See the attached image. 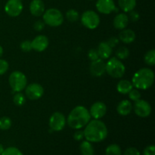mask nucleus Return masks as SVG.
<instances>
[{"instance_id":"obj_20","label":"nucleus","mask_w":155,"mask_h":155,"mask_svg":"<svg viewBox=\"0 0 155 155\" xmlns=\"http://www.w3.org/2000/svg\"><path fill=\"white\" fill-rule=\"evenodd\" d=\"M133 110V104L129 100H123L118 104L117 111L121 116H127Z\"/></svg>"},{"instance_id":"obj_24","label":"nucleus","mask_w":155,"mask_h":155,"mask_svg":"<svg viewBox=\"0 0 155 155\" xmlns=\"http://www.w3.org/2000/svg\"><path fill=\"white\" fill-rule=\"evenodd\" d=\"M120 147L117 144H111L107 147L105 150V155H121Z\"/></svg>"},{"instance_id":"obj_18","label":"nucleus","mask_w":155,"mask_h":155,"mask_svg":"<svg viewBox=\"0 0 155 155\" xmlns=\"http://www.w3.org/2000/svg\"><path fill=\"white\" fill-rule=\"evenodd\" d=\"M119 39L124 43H132L136 39V33L131 29H124L120 33Z\"/></svg>"},{"instance_id":"obj_39","label":"nucleus","mask_w":155,"mask_h":155,"mask_svg":"<svg viewBox=\"0 0 155 155\" xmlns=\"http://www.w3.org/2000/svg\"><path fill=\"white\" fill-rule=\"evenodd\" d=\"M107 43L110 45L111 48H114V47H116L117 45L119 43V39L115 36H113V37H110L108 40L107 41Z\"/></svg>"},{"instance_id":"obj_21","label":"nucleus","mask_w":155,"mask_h":155,"mask_svg":"<svg viewBox=\"0 0 155 155\" xmlns=\"http://www.w3.org/2000/svg\"><path fill=\"white\" fill-rule=\"evenodd\" d=\"M133 89V86L132 82L127 80H122L117 85V90L121 94H128L132 89Z\"/></svg>"},{"instance_id":"obj_27","label":"nucleus","mask_w":155,"mask_h":155,"mask_svg":"<svg viewBox=\"0 0 155 155\" xmlns=\"http://www.w3.org/2000/svg\"><path fill=\"white\" fill-rule=\"evenodd\" d=\"M80 15L75 9H69L66 13V18L70 22H75L78 21Z\"/></svg>"},{"instance_id":"obj_13","label":"nucleus","mask_w":155,"mask_h":155,"mask_svg":"<svg viewBox=\"0 0 155 155\" xmlns=\"http://www.w3.org/2000/svg\"><path fill=\"white\" fill-rule=\"evenodd\" d=\"M91 74L95 77H99L104 75L106 72V63L101 58H98L93 61L89 67Z\"/></svg>"},{"instance_id":"obj_41","label":"nucleus","mask_w":155,"mask_h":155,"mask_svg":"<svg viewBox=\"0 0 155 155\" xmlns=\"http://www.w3.org/2000/svg\"><path fill=\"white\" fill-rule=\"evenodd\" d=\"M3 151H4V148H3L2 145H1V144H0V155H2Z\"/></svg>"},{"instance_id":"obj_40","label":"nucleus","mask_w":155,"mask_h":155,"mask_svg":"<svg viewBox=\"0 0 155 155\" xmlns=\"http://www.w3.org/2000/svg\"><path fill=\"white\" fill-rule=\"evenodd\" d=\"M83 138H84V133L82 130H77V131L74 133V139L76 141H81L83 140Z\"/></svg>"},{"instance_id":"obj_30","label":"nucleus","mask_w":155,"mask_h":155,"mask_svg":"<svg viewBox=\"0 0 155 155\" xmlns=\"http://www.w3.org/2000/svg\"><path fill=\"white\" fill-rule=\"evenodd\" d=\"M2 155H24L18 148L15 147H8L4 149Z\"/></svg>"},{"instance_id":"obj_3","label":"nucleus","mask_w":155,"mask_h":155,"mask_svg":"<svg viewBox=\"0 0 155 155\" xmlns=\"http://www.w3.org/2000/svg\"><path fill=\"white\" fill-rule=\"evenodd\" d=\"M154 81V73L151 69L144 68L139 70L134 74L132 83L137 89L146 90L151 87Z\"/></svg>"},{"instance_id":"obj_16","label":"nucleus","mask_w":155,"mask_h":155,"mask_svg":"<svg viewBox=\"0 0 155 155\" xmlns=\"http://www.w3.org/2000/svg\"><path fill=\"white\" fill-rule=\"evenodd\" d=\"M30 12L35 17H40L45 12V4L42 0H32L30 4Z\"/></svg>"},{"instance_id":"obj_26","label":"nucleus","mask_w":155,"mask_h":155,"mask_svg":"<svg viewBox=\"0 0 155 155\" xmlns=\"http://www.w3.org/2000/svg\"><path fill=\"white\" fill-rule=\"evenodd\" d=\"M145 62L149 66H154L155 64V51L154 49L149 50L147 51L144 57Z\"/></svg>"},{"instance_id":"obj_31","label":"nucleus","mask_w":155,"mask_h":155,"mask_svg":"<svg viewBox=\"0 0 155 155\" xmlns=\"http://www.w3.org/2000/svg\"><path fill=\"white\" fill-rule=\"evenodd\" d=\"M129 98L130 99H131L132 101H136L137 100L140 99L141 98V93L139 92V91L137 89H132L130 92H129Z\"/></svg>"},{"instance_id":"obj_11","label":"nucleus","mask_w":155,"mask_h":155,"mask_svg":"<svg viewBox=\"0 0 155 155\" xmlns=\"http://www.w3.org/2000/svg\"><path fill=\"white\" fill-rule=\"evenodd\" d=\"M25 94L29 99L37 100L43 95L44 89L39 83H30L26 86Z\"/></svg>"},{"instance_id":"obj_25","label":"nucleus","mask_w":155,"mask_h":155,"mask_svg":"<svg viewBox=\"0 0 155 155\" xmlns=\"http://www.w3.org/2000/svg\"><path fill=\"white\" fill-rule=\"evenodd\" d=\"M116 57L119 60H125L130 56V50L125 46H121L116 51Z\"/></svg>"},{"instance_id":"obj_12","label":"nucleus","mask_w":155,"mask_h":155,"mask_svg":"<svg viewBox=\"0 0 155 155\" xmlns=\"http://www.w3.org/2000/svg\"><path fill=\"white\" fill-rule=\"evenodd\" d=\"M96 8L100 13L104 15H109L113 12H117L114 0H98Z\"/></svg>"},{"instance_id":"obj_23","label":"nucleus","mask_w":155,"mask_h":155,"mask_svg":"<svg viewBox=\"0 0 155 155\" xmlns=\"http://www.w3.org/2000/svg\"><path fill=\"white\" fill-rule=\"evenodd\" d=\"M80 153L82 155H94L95 151L92 145V142L89 141H83L80 145Z\"/></svg>"},{"instance_id":"obj_1","label":"nucleus","mask_w":155,"mask_h":155,"mask_svg":"<svg viewBox=\"0 0 155 155\" xmlns=\"http://www.w3.org/2000/svg\"><path fill=\"white\" fill-rule=\"evenodd\" d=\"M84 138L90 142H100L107 138V128L105 124L100 120L94 119L90 120L83 130Z\"/></svg>"},{"instance_id":"obj_28","label":"nucleus","mask_w":155,"mask_h":155,"mask_svg":"<svg viewBox=\"0 0 155 155\" xmlns=\"http://www.w3.org/2000/svg\"><path fill=\"white\" fill-rule=\"evenodd\" d=\"M12 120L8 117H3L0 118V130H8L12 127Z\"/></svg>"},{"instance_id":"obj_22","label":"nucleus","mask_w":155,"mask_h":155,"mask_svg":"<svg viewBox=\"0 0 155 155\" xmlns=\"http://www.w3.org/2000/svg\"><path fill=\"white\" fill-rule=\"evenodd\" d=\"M118 4L121 10L124 12H130L136 8V0H118Z\"/></svg>"},{"instance_id":"obj_8","label":"nucleus","mask_w":155,"mask_h":155,"mask_svg":"<svg viewBox=\"0 0 155 155\" xmlns=\"http://www.w3.org/2000/svg\"><path fill=\"white\" fill-rule=\"evenodd\" d=\"M65 116L61 112H55L49 119V127L52 131L60 132L64 128L66 124Z\"/></svg>"},{"instance_id":"obj_34","label":"nucleus","mask_w":155,"mask_h":155,"mask_svg":"<svg viewBox=\"0 0 155 155\" xmlns=\"http://www.w3.org/2000/svg\"><path fill=\"white\" fill-rule=\"evenodd\" d=\"M88 57H89V58L92 61L99 58V55H98L97 48H92V49L89 50V52H88Z\"/></svg>"},{"instance_id":"obj_42","label":"nucleus","mask_w":155,"mask_h":155,"mask_svg":"<svg viewBox=\"0 0 155 155\" xmlns=\"http://www.w3.org/2000/svg\"><path fill=\"white\" fill-rule=\"evenodd\" d=\"M2 54H3V48H2V47L0 45V58L2 57Z\"/></svg>"},{"instance_id":"obj_33","label":"nucleus","mask_w":155,"mask_h":155,"mask_svg":"<svg viewBox=\"0 0 155 155\" xmlns=\"http://www.w3.org/2000/svg\"><path fill=\"white\" fill-rule=\"evenodd\" d=\"M8 63L4 59H0V76L5 74L8 70Z\"/></svg>"},{"instance_id":"obj_32","label":"nucleus","mask_w":155,"mask_h":155,"mask_svg":"<svg viewBox=\"0 0 155 155\" xmlns=\"http://www.w3.org/2000/svg\"><path fill=\"white\" fill-rule=\"evenodd\" d=\"M20 47H21V49L24 52H28V51H30L33 49L31 42L30 40H24V42H21Z\"/></svg>"},{"instance_id":"obj_6","label":"nucleus","mask_w":155,"mask_h":155,"mask_svg":"<svg viewBox=\"0 0 155 155\" xmlns=\"http://www.w3.org/2000/svg\"><path fill=\"white\" fill-rule=\"evenodd\" d=\"M8 82L13 91L16 92H21L27 86V80L26 76L22 72L15 71L9 76Z\"/></svg>"},{"instance_id":"obj_37","label":"nucleus","mask_w":155,"mask_h":155,"mask_svg":"<svg viewBox=\"0 0 155 155\" xmlns=\"http://www.w3.org/2000/svg\"><path fill=\"white\" fill-rule=\"evenodd\" d=\"M124 155H141L139 150L133 147L128 148L124 152Z\"/></svg>"},{"instance_id":"obj_7","label":"nucleus","mask_w":155,"mask_h":155,"mask_svg":"<svg viewBox=\"0 0 155 155\" xmlns=\"http://www.w3.org/2000/svg\"><path fill=\"white\" fill-rule=\"evenodd\" d=\"M81 22L86 28L94 30L99 26L100 18L94 11L88 10L83 12L81 16Z\"/></svg>"},{"instance_id":"obj_17","label":"nucleus","mask_w":155,"mask_h":155,"mask_svg":"<svg viewBox=\"0 0 155 155\" xmlns=\"http://www.w3.org/2000/svg\"><path fill=\"white\" fill-rule=\"evenodd\" d=\"M129 18L126 14L120 13L118 14L117 15L115 16L114 18L113 24L115 29L119 30H122L124 29H126L129 24Z\"/></svg>"},{"instance_id":"obj_4","label":"nucleus","mask_w":155,"mask_h":155,"mask_svg":"<svg viewBox=\"0 0 155 155\" xmlns=\"http://www.w3.org/2000/svg\"><path fill=\"white\" fill-rule=\"evenodd\" d=\"M125 71L126 68L124 64L115 57L109 59L106 64V72L114 79H119L124 77Z\"/></svg>"},{"instance_id":"obj_19","label":"nucleus","mask_w":155,"mask_h":155,"mask_svg":"<svg viewBox=\"0 0 155 155\" xmlns=\"http://www.w3.org/2000/svg\"><path fill=\"white\" fill-rule=\"evenodd\" d=\"M98 55L101 59H108L112 54V48L107 43V42H100L98 44Z\"/></svg>"},{"instance_id":"obj_43","label":"nucleus","mask_w":155,"mask_h":155,"mask_svg":"<svg viewBox=\"0 0 155 155\" xmlns=\"http://www.w3.org/2000/svg\"><path fill=\"white\" fill-rule=\"evenodd\" d=\"M90 1H91V0H90Z\"/></svg>"},{"instance_id":"obj_2","label":"nucleus","mask_w":155,"mask_h":155,"mask_svg":"<svg viewBox=\"0 0 155 155\" xmlns=\"http://www.w3.org/2000/svg\"><path fill=\"white\" fill-rule=\"evenodd\" d=\"M91 116L89 110L84 106H77L69 114L67 119L68 126L74 130H80L86 127L90 121Z\"/></svg>"},{"instance_id":"obj_15","label":"nucleus","mask_w":155,"mask_h":155,"mask_svg":"<svg viewBox=\"0 0 155 155\" xmlns=\"http://www.w3.org/2000/svg\"><path fill=\"white\" fill-rule=\"evenodd\" d=\"M48 43H49L48 39L46 36L44 35H39L35 37L31 42L32 48L35 51L41 52V51H45L48 48Z\"/></svg>"},{"instance_id":"obj_38","label":"nucleus","mask_w":155,"mask_h":155,"mask_svg":"<svg viewBox=\"0 0 155 155\" xmlns=\"http://www.w3.org/2000/svg\"><path fill=\"white\" fill-rule=\"evenodd\" d=\"M144 155H155V146L154 145H151L147 146L144 149Z\"/></svg>"},{"instance_id":"obj_5","label":"nucleus","mask_w":155,"mask_h":155,"mask_svg":"<svg viewBox=\"0 0 155 155\" xmlns=\"http://www.w3.org/2000/svg\"><path fill=\"white\" fill-rule=\"evenodd\" d=\"M42 18L45 24L50 27H58L64 22L63 14L57 8H49L44 12Z\"/></svg>"},{"instance_id":"obj_35","label":"nucleus","mask_w":155,"mask_h":155,"mask_svg":"<svg viewBox=\"0 0 155 155\" xmlns=\"http://www.w3.org/2000/svg\"><path fill=\"white\" fill-rule=\"evenodd\" d=\"M44 27H45V23H44V21H40V20L36 21L33 24V28L36 31H42Z\"/></svg>"},{"instance_id":"obj_36","label":"nucleus","mask_w":155,"mask_h":155,"mask_svg":"<svg viewBox=\"0 0 155 155\" xmlns=\"http://www.w3.org/2000/svg\"><path fill=\"white\" fill-rule=\"evenodd\" d=\"M128 18L129 20H130V21H133V22H136V21H138L139 20L140 16H139V14L137 12L133 10L131 11V12H130V16H129Z\"/></svg>"},{"instance_id":"obj_29","label":"nucleus","mask_w":155,"mask_h":155,"mask_svg":"<svg viewBox=\"0 0 155 155\" xmlns=\"http://www.w3.org/2000/svg\"><path fill=\"white\" fill-rule=\"evenodd\" d=\"M13 101L14 104L17 106H22L25 104L26 102V98L22 93L21 92H18L15 94L13 97Z\"/></svg>"},{"instance_id":"obj_10","label":"nucleus","mask_w":155,"mask_h":155,"mask_svg":"<svg viewBox=\"0 0 155 155\" xmlns=\"http://www.w3.org/2000/svg\"><path fill=\"white\" fill-rule=\"evenodd\" d=\"M133 108L136 114L140 117H147L151 113V104L143 99H139L135 101Z\"/></svg>"},{"instance_id":"obj_9","label":"nucleus","mask_w":155,"mask_h":155,"mask_svg":"<svg viewBox=\"0 0 155 155\" xmlns=\"http://www.w3.org/2000/svg\"><path fill=\"white\" fill-rule=\"evenodd\" d=\"M23 3L21 0H8L5 5V12L10 17H18L23 11Z\"/></svg>"},{"instance_id":"obj_14","label":"nucleus","mask_w":155,"mask_h":155,"mask_svg":"<svg viewBox=\"0 0 155 155\" xmlns=\"http://www.w3.org/2000/svg\"><path fill=\"white\" fill-rule=\"evenodd\" d=\"M107 113V106L102 101H96L90 107L89 114L94 119L99 120Z\"/></svg>"}]
</instances>
